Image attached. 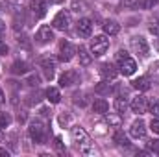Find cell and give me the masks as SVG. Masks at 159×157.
<instances>
[{
    "instance_id": "obj_18",
    "label": "cell",
    "mask_w": 159,
    "mask_h": 157,
    "mask_svg": "<svg viewBox=\"0 0 159 157\" xmlns=\"http://www.w3.org/2000/svg\"><path fill=\"white\" fill-rule=\"evenodd\" d=\"M131 85H133V89H137V91H148V89H150V79L146 78V76H141V78L133 79Z\"/></svg>"
},
{
    "instance_id": "obj_26",
    "label": "cell",
    "mask_w": 159,
    "mask_h": 157,
    "mask_svg": "<svg viewBox=\"0 0 159 157\" xmlns=\"http://www.w3.org/2000/svg\"><path fill=\"white\" fill-rule=\"evenodd\" d=\"M115 109H117L119 113H124V111L128 109V102H126L122 96H119V98L115 100Z\"/></svg>"
},
{
    "instance_id": "obj_1",
    "label": "cell",
    "mask_w": 159,
    "mask_h": 157,
    "mask_svg": "<svg viewBox=\"0 0 159 157\" xmlns=\"http://www.w3.org/2000/svg\"><path fill=\"white\" fill-rule=\"evenodd\" d=\"M46 124L41 120V118H34L30 122V137L37 142V144H46Z\"/></svg>"
},
{
    "instance_id": "obj_32",
    "label": "cell",
    "mask_w": 159,
    "mask_h": 157,
    "mask_svg": "<svg viewBox=\"0 0 159 157\" xmlns=\"http://www.w3.org/2000/svg\"><path fill=\"white\" fill-rule=\"evenodd\" d=\"M148 30H150V34L159 35V20H152V22H150V26H148Z\"/></svg>"
},
{
    "instance_id": "obj_17",
    "label": "cell",
    "mask_w": 159,
    "mask_h": 157,
    "mask_svg": "<svg viewBox=\"0 0 159 157\" xmlns=\"http://www.w3.org/2000/svg\"><path fill=\"white\" fill-rule=\"evenodd\" d=\"M44 96H46V100L50 104H59V100H61V94H59V91L56 87H48L44 91Z\"/></svg>"
},
{
    "instance_id": "obj_28",
    "label": "cell",
    "mask_w": 159,
    "mask_h": 157,
    "mask_svg": "<svg viewBox=\"0 0 159 157\" xmlns=\"http://www.w3.org/2000/svg\"><path fill=\"white\" fill-rule=\"evenodd\" d=\"M141 9H152L154 6H157V0H139L137 4Z\"/></svg>"
},
{
    "instance_id": "obj_21",
    "label": "cell",
    "mask_w": 159,
    "mask_h": 157,
    "mask_svg": "<svg viewBox=\"0 0 159 157\" xmlns=\"http://www.w3.org/2000/svg\"><path fill=\"white\" fill-rule=\"evenodd\" d=\"M106 120L113 128H120L122 126V117L120 115H115V113H106Z\"/></svg>"
},
{
    "instance_id": "obj_34",
    "label": "cell",
    "mask_w": 159,
    "mask_h": 157,
    "mask_svg": "<svg viewBox=\"0 0 159 157\" xmlns=\"http://www.w3.org/2000/svg\"><path fill=\"white\" fill-rule=\"evenodd\" d=\"M41 100V94H30L28 96V105H34V104H37Z\"/></svg>"
},
{
    "instance_id": "obj_37",
    "label": "cell",
    "mask_w": 159,
    "mask_h": 157,
    "mask_svg": "<svg viewBox=\"0 0 159 157\" xmlns=\"http://www.w3.org/2000/svg\"><path fill=\"white\" fill-rule=\"evenodd\" d=\"M7 52H9V46H7L4 41H0V54H2V56H6Z\"/></svg>"
},
{
    "instance_id": "obj_35",
    "label": "cell",
    "mask_w": 159,
    "mask_h": 157,
    "mask_svg": "<svg viewBox=\"0 0 159 157\" xmlns=\"http://www.w3.org/2000/svg\"><path fill=\"white\" fill-rule=\"evenodd\" d=\"M150 128H152V131H154V133H157V135H159V118H154V120H152Z\"/></svg>"
},
{
    "instance_id": "obj_3",
    "label": "cell",
    "mask_w": 159,
    "mask_h": 157,
    "mask_svg": "<svg viewBox=\"0 0 159 157\" xmlns=\"http://www.w3.org/2000/svg\"><path fill=\"white\" fill-rule=\"evenodd\" d=\"M107 48H109V39H106V35H96L94 39H91V52L94 57L104 56Z\"/></svg>"
},
{
    "instance_id": "obj_24",
    "label": "cell",
    "mask_w": 159,
    "mask_h": 157,
    "mask_svg": "<svg viewBox=\"0 0 159 157\" xmlns=\"http://www.w3.org/2000/svg\"><path fill=\"white\" fill-rule=\"evenodd\" d=\"M113 141H115L119 146H124V148H128V146H129V141H128V137H126L122 131H117V133L113 135Z\"/></svg>"
},
{
    "instance_id": "obj_4",
    "label": "cell",
    "mask_w": 159,
    "mask_h": 157,
    "mask_svg": "<svg viewBox=\"0 0 159 157\" xmlns=\"http://www.w3.org/2000/svg\"><path fill=\"white\" fill-rule=\"evenodd\" d=\"M52 26L56 28V30H61V32H65V30H69L70 28V13L69 11H59L56 17H54V20H52Z\"/></svg>"
},
{
    "instance_id": "obj_36",
    "label": "cell",
    "mask_w": 159,
    "mask_h": 157,
    "mask_svg": "<svg viewBox=\"0 0 159 157\" xmlns=\"http://www.w3.org/2000/svg\"><path fill=\"white\" fill-rule=\"evenodd\" d=\"M150 111H152L154 118H159V104H152L150 105Z\"/></svg>"
},
{
    "instance_id": "obj_25",
    "label": "cell",
    "mask_w": 159,
    "mask_h": 157,
    "mask_svg": "<svg viewBox=\"0 0 159 157\" xmlns=\"http://www.w3.org/2000/svg\"><path fill=\"white\" fill-rule=\"evenodd\" d=\"M72 11H76V13L87 11V4H85L83 0H74V2H72Z\"/></svg>"
},
{
    "instance_id": "obj_10",
    "label": "cell",
    "mask_w": 159,
    "mask_h": 157,
    "mask_svg": "<svg viewBox=\"0 0 159 157\" xmlns=\"http://www.w3.org/2000/svg\"><path fill=\"white\" fill-rule=\"evenodd\" d=\"M30 11L35 19H43L46 15V4L44 0H30Z\"/></svg>"
},
{
    "instance_id": "obj_8",
    "label": "cell",
    "mask_w": 159,
    "mask_h": 157,
    "mask_svg": "<svg viewBox=\"0 0 159 157\" xmlns=\"http://www.w3.org/2000/svg\"><path fill=\"white\" fill-rule=\"evenodd\" d=\"M146 109H148V98L146 96H137L131 100V111L133 113L143 115V113H146Z\"/></svg>"
},
{
    "instance_id": "obj_20",
    "label": "cell",
    "mask_w": 159,
    "mask_h": 157,
    "mask_svg": "<svg viewBox=\"0 0 159 157\" xmlns=\"http://www.w3.org/2000/svg\"><path fill=\"white\" fill-rule=\"evenodd\" d=\"M119 30H120V26L115 20H106V22H104V32H106V35H117Z\"/></svg>"
},
{
    "instance_id": "obj_16",
    "label": "cell",
    "mask_w": 159,
    "mask_h": 157,
    "mask_svg": "<svg viewBox=\"0 0 159 157\" xmlns=\"http://www.w3.org/2000/svg\"><path fill=\"white\" fill-rule=\"evenodd\" d=\"M93 111H94V113H100V115H106V113L109 111V104H107L104 98H98V100L93 102Z\"/></svg>"
},
{
    "instance_id": "obj_38",
    "label": "cell",
    "mask_w": 159,
    "mask_h": 157,
    "mask_svg": "<svg viewBox=\"0 0 159 157\" xmlns=\"http://www.w3.org/2000/svg\"><path fill=\"white\" fill-rule=\"evenodd\" d=\"M126 57H128V52H126V50H119V52H117V61H122V59H126Z\"/></svg>"
},
{
    "instance_id": "obj_30",
    "label": "cell",
    "mask_w": 159,
    "mask_h": 157,
    "mask_svg": "<svg viewBox=\"0 0 159 157\" xmlns=\"http://www.w3.org/2000/svg\"><path fill=\"white\" fill-rule=\"evenodd\" d=\"M9 124H11V117L7 113H0V129L2 128H7Z\"/></svg>"
},
{
    "instance_id": "obj_14",
    "label": "cell",
    "mask_w": 159,
    "mask_h": 157,
    "mask_svg": "<svg viewBox=\"0 0 159 157\" xmlns=\"http://www.w3.org/2000/svg\"><path fill=\"white\" fill-rule=\"evenodd\" d=\"M100 74H102L104 79H115L117 74H119V70H117L111 63H102V65H100Z\"/></svg>"
},
{
    "instance_id": "obj_33",
    "label": "cell",
    "mask_w": 159,
    "mask_h": 157,
    "mask_svg": "<svg viewBox=\"0 0 159 157\" xmlns=\"http://www.w3.org/2000/svg\"><path fill=\"white\" fill-rule=\"evenodd\" d=\"M137 4H139V0H122V2H120L122 7H135Z\"/></svg>"
},
{
    "instance_id": "obj_31",
    "label": "cell",
    "mask_w": 159,
    "mask_h": 157,
    "mask_svg": "<svg viewBox=\"0 0 159 157\" xmlns=\"http://www.w3.org/2000/svg\"><path fill=\"white\" fill-rule=\"evenodd\" d=\"M54 146H56V150H57L59 154H65V146H63L61 137H56V139H54Z\"/></svg>"
},
{
    "instance_id": "obj_27",
    "label": "cell",
    "mask_w": 159,
    "mask_h": 157,
    "mask_svg": "<svg viewBox=\"0 0 159 157\" xmlns=\"http://www.w3.org/2000/svg\"><path fill=\"white\" fill-rule=\"evenodd\" d=\"M39 83H41V78L37 74H30V76L26 78V85H28V87H39Z\"/></svg>"
},
{
    "instance_id": "obj_29",
    "label": "cell",
    "mask_w": 159,
    "mask_h": 157,
    "mask_svg": "<svg viewBox=\"0 0 159 157\" xmlns=\"http://www.w3.org/2000/svg\"><path fill=\"white\" fill-rule=\"evenodd\" d=\"M146 148H148V152H152V154H159V141L154 139V141L146 142Z\"/></svg>"
},
{
    "instance_id": "obj_11",
    "label": "cell",
    "mask_w": 159,
    "mask_h": 157,
    "mask_svg": "<svg viewBox=\"0 0 159 157\" xmlns=\"http://www.w3.org/2000/svg\"><path fill=\"white\" fill-rule=\"evenodd\" d=\"M78 72L76 70H65L59 78V85L61 87H72L74 83H78Z\"/></svg>"
},
{
    "instance_id": "obj_6",
    "label": "cell",
    "mask_w": 159,
    "mask_h": 157,
    "mask_svg": "<svg viewBox=\"0 0 159 157\" xmlns=\"http://www.w3.org/2000/svg\"><path fill=\"white\" fill-rule=\"evenodd\" d=\"M131 48H133V52L139 54L141 57H146V56H148V43H146L144 37H141V35L131 37Z\"/></svg>"
},
{
    "instance_id": "obj_41",
    "label": "cell",
    "mask_w": 159,
    "mask_h": 157,
    "mask_svg": "<svg viewBox=\"0 0 159 157\" xmlns=\"http://www.w3.org/2000/svg\"><path fill=\"white\" fill-rule=\"evenodd\" d=\"M6 32V24H4V20H0V35Z\"/></svg>"
},
{
    "instance_id": "obj_12",
    "label": "cell",
    "mask_w": 159,
    "mask_h": 157,
    "mask_svg": "<svg viewBox=\"0 0 159 157\" xmlns=\"http://www.w3.org/2000/svg\"><path fill=\"white\" fill-rule=\"evenodd\" d=\"M76 32H78L80 37H91L93 34V24L89 19H80L78 24H76Z\"/></svg>"
},
{
    "instance_id": "obj_9",
    "label": "cell",
    "mask_w": 159,
    "mask_h": 157,
    "mask_svg": "<svg viewBox=\"0 0 159 157\" xmlns=\"http://www.w3.org/2000/svg\"><path fill=\"white\" fill-rule=\"evenodd\" d=\"M41 69H43L46 79H52L54 74H56V61H54L52 57H43V59H41Z\"/></svg>"
},
{
    "instance_id": "obj_2",
    "label": "cell",
    "mask_w": 159,
    "mask_h": 157,
    "mask_svg": "<svg viewBox=\"0 0 159 157\" xmlns=\"http://www.w3.org/2000/svg\"><path fill=\"white\" fill-rule=\"evenodd\" d=\"M72 137H74V141L78 144L80 152H83V154H93L94 152V148H93V144H91V141H89L83 128H80V126L72 128Z\"/></svg>"
},
{
    "instance_id": "obj_7",
    "label": "cell",
    "mask_w": 159,
    "mask_h": 157,
    "mask_svg": "<svg viewBox=\"0 0 159 157\" xmlns=\"http://www.w3.org/2000/svg\"><path fill=\"white\" fill-rule=\"evenodd\" d=\"M35 41H37L39 44L52 43V41H54V32H52V28H50V26H41L39 30H37V34H35Z\"/></svg>"
},
{
    "instance_id": "obj_22",
    "label": "cell",
    "mask_w": 159,
    "mask_h": 157,
    "mask_svg": "<svg viewBox=\"0 0 159 157\" xmlns=\"http://www.w3.org/2000/svg\"><path fill=\"white\" fill-rule=\"evenodd\" d=\"M78 56H80V63H81L83 67L91 65V59H93V57H91V54H89L83 46H80V48H78Z\"/></svg>"
},
{
    "instance_id": "obj_15",
    "label": "cell",
    "mask_w": 159,
    "mask_h": 157,
    "mask_svg": "<svg viewBox=\"0 0 159 157\" xmlns=\"http://www.w3.org/2000/svg\"><path fill=\"white\" fill-rule=\"evenodd\" d=\"M119 65H120V72H122L124 76H131V74L137 70V65H135V61H133V59H129V57L122 59Z\"/></svg>"
},
{
    "instance_id": "obj_5",
    "label": "cell",
    "mask_w": 159,
    "mask_h": 157,
    "mask_svg": "<svg viewBox=\"0 0 159 157\" xmlns=\"http://www.w3.org/2000/svg\"><path fill=\"white\" fill-rule=\"evenodd\" d=\"M74 54H76V48L72 46V43H69V41H61L59 43V61L69 63L74 57Z\"/></svg>"
},
{
    "instance_id": "obj_40",
    "label": "cell",
    "mask_w": 159,
    "mask_h": 157,
    "mask_svg": "<svg viewBox=\"0 0 159 157\" xmlns=\"http://www.w3.org/2000/svg\"><path fill=\"white\" fill-rule=\"evenodd\" d=\"M50 113H52V111H48V109H44V107L41 109V115H43V117H50Z\"/></svg>"
},
{
    "instance_id": "obj_23",
    "label": "cell",
    "mask_w": 159,
    "mask_h": 157,
    "mask_svg": "<svg viewBox=\"0 0 159 157\" xmlns=\"http://www.w3.org/2000/svg\"><path fill=\"white\" fill-rule=\"evenodd\" d=\"M94 92H96V94H100V96H107V94L111 92V87H109V83L102 81V83H98V85L94 87Z\"/></svg>"
},
{
    "instance_id": "obj_42",
    "label": "cell",
    "mask_w": 159,
    "mask_h": 157,
    "mask_svg": "<svg viewBox=\"0 0 159 157\" xmlns=\"http://www.w3.org/2000/svg\"><path fill=\"white\" fill-rule=\"evenodd\" d=\"M4 98H6V96H4V91H2V89H0V105H2V104H4Z\"/></svg>"
},
{
    "instance_id": "obj_13",
    "label": "cell",
    "mask_w": 159,
    "mask_h": 157,
    "mask_svg": "<svg viewBox=\"0 0 159 157\" xmlns=\"http://www.w3.org/2000/svg\"><path fill=\"white\" fill-rule=\"evenodd\" d=\"M129 133H131V137H135V139H143L144 135H146V124L139 118V120H135L133 124H131V128H129Z\"/></svg>"
},
{
    "instance_id": "obj_45",
    "label": "cell",
    "mask_w": 159,
    "mask_h": 157,
    "mask_svg": "<svg viewBox=\"0 0 159 157\" xmlns=\"http://www.w3.org/2000/svg\"><path fill=\"white\" fill-rule=\"evenodd\" d=\"M0 141H2V133H0Z\"/></svg>"
},
{
    "instance_id": "obj_43",
    "label": "cell",
    "mask_w": 159,
    "mask_h": 157,
    "mask_svg": "<svg viewBox=\"0 0 159 157\" xmlns=\"http://www.w3.org/2000/svg\"><path fill=\"white\" fill-rule=\"evenodd\" d=\"M0 155H9V152H7V150H4V148H0Z\"/></svg>"
},
{
    "instance_id": "obj_44",
    "label": "cell",
    "mask_w": 159,
    "mask_h": 157,
    "mask_svg": "<svg viewBox=\"0 0 159 157\" xmlns=\"http://www.w3.org/2000/svg\"><path fill=\"white\" fill-rule=\"evenodd\" d=\"M152 72H159V65H156V67H152ZM156 79H159V76Z\"/></svg>"
},
{
    "instance_id": "obj_39",
    "label": "cell",
    "mask_w": 159,
    "mask_h": 157,
    "mask_svg": "<svg viewBox=\"0 0 159 157\" xmlns=\"http://www.w3.org/2000/svg\"><path fill=\"white\" fill-rule=\"evenodd\" d=\"M17 118H19V122H24V120H26V113H24V111H20Z\"/></svg>"
},
{
    "instance_id": "obj_19",
    "label": "cell",
    "mask_w": 159,
    "mask_h": 157,
    "mask_svg": "<svg viewBox=\"0 0 159 157\" xmlns=\"http://www.w3.org/2000/svg\"><path fill=\"white\" fill-rule=\"evenodd\" d=\"M11 72H13L15 76H22V74L28 72V65H26L24 61H15V63L11 65Z\"/></svg>"
}]
</instances>
